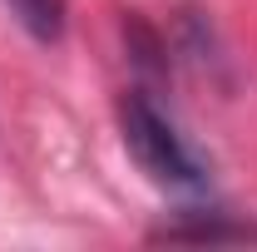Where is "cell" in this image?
<instances>
[{"instance_id":"obj_1","label":"cell","mask_w":257,"mask_h":252,"mask_svg":"<svg viewBox=\"0 0 257 252\" xmlns=\"http://www.w3.org/2000/svg\"><path fill=\"white\" fill-rule=\"evenodd\" d=\"M119 129H124V149L154 183H163V188H203L208 183V163L193 154V144L178 134V124L144 89L124 94Z\"/></svg>"},{"instance_id":"obj_2","label":"cell","mask_w":257,"mask_h":252,"mask_svg":"<svg viewBox=\"0 0 257 252\" xmlns=\"http://www.w3.org/2000/svg\"><path fill=\"white\" fill-rule=\"evenodd\" d=\"M5 5H10V15H15L35 40L55 45L64 35V0H5Z\"/></svg>"}]
</instances>
